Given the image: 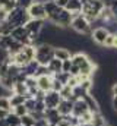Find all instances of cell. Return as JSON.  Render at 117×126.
Masks as SVG:
<instances>
[{"mask_svg": "<svg viewBox=\"0 0 117 126\" xmlns=\"http://www.w3.org/2000/svg\"><path fill=\"white\" fill-rule=\"evenodd\" d=\"M53 59H54V46L43 43L35 47V60L38 62V64L47 66Z\"/></svg>", "mask_w": 117, "mask_h": 126, "instance_id": "1", "label": "cell"}, {"mask_svg": "<svg viewBox=\"0 0 117 126\" xmlns=\"http://www.w3.org/2000/svg\"><path fill=\"white\" fill-rule=\"evenodd\" d=\"M29 19L31 18H29V15H28V10L24 9V7H19V6L16 9H13L12 12H9V15H7V22L13 28H16V27H25Z\"/></svg>", "mask_w": 117, "mask_h": 126, "instance_id": "2", "label": "cell"}, {"mask_svg": "<svg viewBox=\"0 0 117 126\" xmlns=\"http://www.w3.org/2000/svg\"><path fill=\"white\" fill-rule=\"evenodd\" d=\"M70 28L75 32L81 34V35H82V34H89V35L92 34V25H91V22L88 21L82 13L73 16L72 24H70Z\"/></svg>", "mask_w": 117, "mask_h": 126, "instance_id": "3", "label": "cell"}, {"mask_svg": "<svg viewBox=\"0 0 117 126\" xmlns=\"http://www.w3.org/2000/svg\"><path fill=\"white\" fill-rule=\"evenodd\" d=\"M72 19H73V16H72V13L69 12V10H66V9H60L58 10V13L56 16H53L51 19H50V22L53 24V25H56L58 28H69L70 27V24H72Z\"/></svg>", "mask_w": 117, "mask_h": 126, "instance_id": "4", "label": "cell"}, {"mask_svg": "<svg viewBox=\"0 0 117 126\" xmlns=\"http://www.w3.org/2000/svg\"><path fill=\"white\" fill-rule=\"evenodd\" d=\"M10 35L13 37V40H15V41L21 43L22 46H29V44H32V43H31L29 32L27 31V28H25V27H16V28H13L12 32H10Z\"/></svg>", "mask_w": 117, "mask_h": 126, "instance_id": "5", "label": "cell"}, {"mask_svg": "<svg viewBox=\"0 0 117 126\" xmlns=\"http://www.w3.org/2000/svg\"><path fill=\"white\" fill-rule=\"evenodd\" d=\"M28 15L31 19H41V21H47V13L44 9L43 3H32L28 9Z\"/></svg>", "mask_w": 117, "mask_h": 126, "instance_id": "6", "label": "cell"}, {"mask_svg": "<svg viewBox=\"0 0 117 126\" xmlns=\"http://www.w3.org/2000/svg\"><path fill=\"white\" fill-rule=\"evenodd\" d=\"M43 101L45 104V110L47 109H57L60 101H61V97H60V94H58L57 91H53L51 90V91H48V93L44 94Z\"/></svg>", "mask_w": 117, "mask_h": 126, "instance_id": "7", "label": "cell"}, {"mask_svg": "<svg viewBox=\"0 0 117 126\" xmlns=\"http://www.w3.org/2000/svg\"><path fill=\"white\" fill-rule=\"evenodd\" d=\"M110 35V31L105 28V27H98L95 30H92V34H91V38L94 43H97L98 46H104L107 37Z\"/></svg>", "mask_w": 117, "mask_h": 126, "instance_id": "8", "label": "cell"}, {"mask_svg": "<svg viewBox=\"0 0 117 126\" xmlns=\"http://www.w3.org/2000/svg\"><path fill=\"white\" fill-rule=\"evenodd\" d=\"M44 120L50 126H57L61 122V116L57 111V109H47L44 111Z\"/></svg>", "mask_w": 117, "mask_h": 126, "instance_id": "9", "label": "cell"}, {"mask_svg": "<svg viewBox=\"0 0 117 126\" xmlns=\"http://www.w3.org/2000/svg\"><path fill=\"white\" fill-rule=\"evenodd\" d=\"M45 25V21H41V19H29L25 25L27 31L31 34V35H40L41 30L44 28Z\"/></svg>", "mask_w": 117, "mask_h": 126, "instance_id": "10", "label": "cell"}, {"mask_svg": "<svg viewBox=\"0 0 117 126\" xmlns=\"http://www.w3.org/2000/svg\"><path fill=\"white\" fill-rule=\"evenodd\" d=\"M89 110H88V106L87 103L81 98V100H76L75 103H73V111H72V114L75 116V117H82L85 113H88Z\"/></svg>", "mask_w": 117, "mask_h": 126, "instance_id": "11", "label": "cell"}, {"mask_svg": "<svg viewBox=\"0 0 117 126\" xmlns=\"http://www.w3.org/2000/svg\"><path fill=\"white\" fill-rule=\"evenodd\" d=\"M51 82H53L51 76H38L37 78V87L44 94L48 93V91H51Z\"/></svg>", "mask_w": 117, "mask_h": 126, "instance_id": "12", "label": "cell"}, {"mask_svg": "<svg viewBox=\"0 0 117 126\" xmlns=\"http://www.w3.org/2000/svg\"><path fill=\"white\" fill-rule=\"evenodd\" d=\"M57 111L60 113V116H70L73 111V101L72 100H63L60 101L57 107Z\"/></svg>", "mask_w": 117, "mask_h": 126, "instance_id": "13", "label": "cell"}, {"mask_svg": "<svg viewBox=\"0 0 117 126\" xmlns=\"http://www.w3.org/2000/svg\"><path fill=\"white\" fill-rule=\"evenodd\" d=\"M82 100L87 103L88 110H89L92 114H95V113H100V111H101V110H100V104H98V101L95 100V97L91 94V93H89V94H87L84 98H82Z\"/></svg>", "mask_w": 117, "mask_h": 126, "instance_id": "14", "label": "cell"}, {"mask_svg": "<svg viewBox=\"0 0 117 126\" xmlns=\"http://www.w3.org/2000/svg\"><path fill=\"white\" fill-rule=\"evenodd\" d=\"M82 6H84V4H82L81 0H69L64 9L69 10V12L72 13V16H75V15L82 13Z\"/></svg>", "mask_w": 117, "mask_h": 126, "instance_id": "15", "label": "cell"}, {"mask_svg": "<svg viewBox=\"0 0 117 126\" xmlns=\"http://www.w3.org/2000/svg\"><path fill=\"white\" fill-rule=\"evenodd\" d=\"M44 9H45V13H47V21H50L53 16H56L58 13V10L61 7H58L57 4L54 3V0H50V1H45L44 3Z\"/></svg>", "mask_w": 117, "mask_h": 126, "instance_id": "16", "label": "cell"}, {"mask_svg": "<svg viewBox=\"0 0 117 126\" xmlns=\"http://www.w3.org/2000/svg\"><path fill=\"white\" fill-rule=\"evenodd\" d=\"M72 56H73V53L69 50V48H66V47H54V57L58 59V60H69V59H72Z\"/></svg>", "mask_w": 117, "mask_h": 126, "instance_id": "17", "label": "cell"}, {"mask_svg": "<svg viewBox=\"0 0 117 126\" xmlns=\"http://www.w3.org/2000/svg\"><path fill=\"white\" fill-rule=\"evenodd\" d=\"M15 44V40L12 35H0V50L9 51V48Z\"/></svg>", "mask_w": 117, "mask_h": 126, "instance_id": "18", "label": "cell"}, {"mask_svg": "<svg viewBox=\"0 0 117 126\" xmlns=\"http://www.w3.org/2000/svg\"><path fill=\"white\" fill-rule=\"evenodd\" d=\"M38 66H40V64H38L37 60H31L27 66H24V67H22V72H24L27 76H35V72H37Z\"/></svg>", "mask_w": 117, "mask_h": 126, "instance_id": "19", "label": "cell"}, {"mask_svg": "<svg viewBox=\"0 0 117 126\" xmlns=\"http://www.w3.org/2000/svg\"><path fill=\"white\" fill-rule=\"evenodd\" d=\"M4 125L6 126H21V117L16 116L13 111H10L7 114V117L4 119Z\"/></svg>", "mask_w": 117, "mask_h": 126, "instance_id": "20", "label": "cell"}, {"mask_svg": "<svg viewBox=\"0 0 117 126\" xmlns=\"http://www.w3.org/2000/svg\"><path fill=\"white\" fill-rule=\"evenodd\" d=\"M9 100H10V106H12V109L13 107H18V106H21V104H25V95H19V94H12L9 95Z\"/></svg>", "mask_w": 117, "mask_h": 126, "instance_id": "21", "label": "cell"}, {"mask_svg": "<svg viewBox=\"0 0 117 126\" xmlns=\"http://www.w3.org/2000/svg\"><path fill=\"white\" fill-rule=\"evenodd\" d=\"M61 63H63L61 60H58V59L54 57L51 62L47 64V67H48V70L51 72V75H56V73H60V72H61Z\"/></svg>", "mask_w": 117, "mask_h": 126, "instance_id": "22", "label": "cell"}, {"mask_svg": "<svg viewBox=\"0 0 117 126\" xmlns=\"http://www.w3.org/2000/svg\"><path fill=\"white\" fill-rule=\"evenodd\" d=\"M12 93H13V94H19V95H25L27 93H28V88H27L25 82H22V81H16L15 85H13Z\"/></svg>", "mask_w": 117, "mask_h": 126, "instance_id": "23", "label": "cell"}, {"mask_svg": "<svg viewBox=\"0 0 117 126\" xmlns=\"http://www.w3.org/2000/svg\"><path fill=\"white\" fill-rule=\"evenodd\" d=\"M91 125L92 126H105L107 125V119H105V116H104L101 111H100V113H95L94 117H92Z\"/></svg>", "mask_w": 117, "mask_h": 126, "instance_id": "24", "label": "cell"}, {"mask_svg": "<svg viewBox=\"0 0 117 126\" xmlns=\"http://www.w3.org/2000/svg\"><path fill=\"white\" fill-rule=\"evenodd\" d=\"M60 97L63 98V100H72V97H73V88H70L69 85H64L61 90H60Z\"/></svg>", "mask_w": 117, "mask_h": 126, "instance_id": "25", "label": "cell"}, {"mask_svg": "<svg viewBox=\"0 0 117 126\" xmlns=\"http://www.w3.org/2000/svg\"><path fill=\"white\" fill-rule=\"evenodd\" d=\"M22 51L25 53V56L28 57L29 60H35V46L29 44V46H24Z\"/></svg>", "mask_w": 117, "mask_h": 126, "instance_id": "26", "label": "cell"}, {"mask_svg": "<svg viewBox=\"0 0 117 126\" xmlns=\"http://www.w3.org/2000/svg\"><path fill=\"white\" fill-rule=\"evenodd\" d=\"M0 109L6 110V111H12V106H10V100L7 95H0Z\"/></svg>", "mask_w": 117, "mask_h": 126, "instance_id": "27", "label": "cell"}, {"mask_svg": "<svg viewBox=\"0 0 117 126\" xmlns=\"http://www.w3.org/2000/svg\"><path fill=\"white\" fill-rule=\"evenodd\" d=\"M35 123H37V120L32 117L31 113H28V114H25V116L21 117V125L22 126H34Z\"/></svg>", "mask_w": 117, "mask_h": 126, "instance_id": "28", "label": "cell"}, {"mask_svg": "<svg viewBox=\"0 0 117 126\" xmlns=\"http://www.w3.org/2000/svg\"><path fill=\"white\" fill-rule=\"evenodd\" d=\"M53 78H56L57 81H60L63 85H67L69 79H70V73H66V72H60V73H56L53 75Z\"/></svg>", "mask_w": 117, "mask_h": 126, "instance_id": "29", "label": "cell"}, {"mask_svg": "<svg viewBox=\"0 0 117 126\" xmlns=\"http://www.w3.org/2000/svg\"><path fill=\"white\" fill-rule=\"evenodd\" d=\"M38 76H53V75H51V72L48 70L47 66L40 64L38 69H37V72H35V78H38Z\"/></svg>", "mask_w": 117, "mask_h": 126, "instance_id": "30", "label": "cell"}, {"mask_svg": "<svg viewBox=\"0 0 117 126\" xmlns=\"http://www.w3.org/2000/svg\"><path fill=\"white\" fill-rule=\"evenodd\" d=\"M12 111L16 114V116H19V117H22V116H25V114H28V109L25 107V104H21V106H18V107H13L12 109Z\"/></svg>", "mask_w": 117, "mask_h": 126, "instance_id": "31", "label": "cell"}, {"mask_svg": "<svg viewBox=\"0 0 117 126\" xmlns=\"http://www.w3.org/2000/svg\"><path fill=\"white\" fill-rule=\"evenodd\" d=\"M114 38H116V34L110 32V35L107 37V40L104 43V47L105 48H114Z\"/></svg>", "mask_w": 117, "mask_h": 126, "instance_id": "32", "label": "cell"}, {"mask_svg": "<svg viewBox=\"0 0 117 126\" xmlns=\"http://www.w3.org/2000/svg\"><path fill=\"white\" fill-rule=\"evenodd\" d=\"M51 78H53V76H51ZM63 87H64V85H63L60 81H57L56 78H53V82H51V90H53V91H57V93H60V90H61Z\"/></svg>", "mask_w": 117, "mask_h": 126, "instance_id": "33", "label": "cell"}, {"mask_svg": "<svg viewBox=\"0 0 117 126\" xmlns=\"http://www.w3.org/2000/svg\"><path fill=\"white\" fill-rule=\"evenodd\" d=\"M70 69H72V60H63L61 63V72H66V73H70Z\"/></svg>", "mask_w": 117, "mask_h": 126, "instance_id": "34", "label": "cell"}, {"mask_svg": "<svg viewBox=\"0 0 117 126\" xmlns=\"http://www.w3.org/2000/svg\"><path fill=\"white\" fill-rule=\"evenodd\" d=\"M7 15H9V12L4 7H0V25L7 21Z\"/></svg>", "mask_w": 117, "mask_h": 126, "instance_id": "35", "label": "cell"}, {"mask_svg": "<svg viewBox=\"0 0 117 126\" xmlns=\"http://www.w3.org/2000/svg\"><path fill=\"white\" fill-rule=\"evenodd\" d=\"M16 1H18V6L24 7V9H28L29 6L34 3V0H16Z\"/></svg>", "mask_w": 117, "mask_h": 126, "instance_id": "36", "label": "cell"}, {"mask_svg": "<svg viewBox=\"0 0 117 126\" xmlns=\"http://www.w3.org/2000/svg\"><path fill=\"white\" fill-rule=\"evenodd\" d=\"M110 9H111V12H113V16H114V21L117 22V0H113V3H111V6H110Z\"/></svg>", "mask_w": 117, "mask_h": 126, "instance_id": "37", "label": "cell"}, {"mask_svg": "<svg viewBox=\"0 0 117 126\" xmlns=\"http://www.w3.org/2000/svg\"><path fill=\"white\" fill-rule=\"evenodd\" d=\"M67 1H69V0H54V3L57 4L58 7H61V9H64V7H66Z\"/></svg>", "mask_w": 117, "mask_h": 126, "instance_id": "38", "label": "cell"}, {"mask_svg": "<svg viewBox=\"0 0 117 126\" xmlns=\"http://www.w3.org/2000/svg\"><path fill=\"white\" fill-rule=\"evenodd\" d=\"M111 109L117 113V97L116 95H113V98H111Z\"/></svg>", "mask_w": 117, "mask_h": 126, "instance_id": "39", "label": "cell"}, {"mask_svg": "<svg viewBox=\"0 0 117 126\" xmlns=\"http://www.w3.org/2000/svg\"><path fill=\"white\" fill-rule=\"evenodd\" d=\"M9 113H10V111H6V110H1V109H0V120H4Z\"/></svg>", "mask_w": 117, "mask_h": 126, "instance_id": "40", "label": "cell"}, {"mask_svg": "<svg viewBox=\"0 0 117 126\" xmlns=\"http://www.w3.org/2000/svg\"><path fill=\"white\" fill-rule=\"evenodd\" d=\"M111 94L117 97V81H114L113 85H111Z\"/></svg>", "mask_w": 117, "mask_h": 126, "instance_id": "41", "label": "cell"}, {"mask_svg": "<svg viewBox=\"0 0 117 126\" xmlns=\"http://www.w3.org/2000/svg\"><path fill=\"white\" fill-rule=\"evenodd\" d=\"M7 1H9V0H0V7H4V6L7 4Z\"/></svg>", "mask_w": 117, "mask_h": 126, "instance_id": "42", "label": "cell"}, {"mask_svg": "<svg viewBox=\"0 0 117 126\" xmlns=\"http://www.w3.org/2000/svg\"><path fill=\"white\" fill-rule=\"evenodd\" d=\"M78 126H84V125H78Z\"/></svg>", "mask_w": 117, "mask_h": 126, "instance_id": "43", "label": "cell"}, {"mask_svg": "<svg viewBox=\"0 0 117 126\" xmlns=\"http://www.w3.org/2000/svg\"><path fill=\"white\" fill-rule=\"evenodd\" d=\"M105 126H108V125H105Z\"/></svg>", "mask_w": 117, "mask_h": 126, "instance_id": "44", "label": "cell"}, {"mask_svg": "<svg viewBox=\"0 0 117 126\" xmlns=\"http://www.w3.org/2000/svg\"><path fill=\"white\" fill-rule=\"evenodd\" d=\"M21 126H22V125H21Z\"/></svg>", "mask_w": 117, "mask_h": 126, "instance_id": "45", "label": "cell"}, {"mask_svg": "<svg viewBox=\"0 0 117 126\" xmlns=\"http://www.w3.org/2000/svg\"><path fill=\"white\" fill-rule=\"evenodd\" d=\"M116 34H117V32H116Z\"/></svg>", "mask_w": 117, "mask_h": 126, "instance_id": "46", "label": "cell"}]
</instances>
